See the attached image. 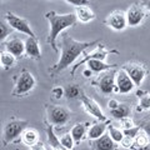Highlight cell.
Instances as JSON below:
<instances>
[{"label": "cell", "instance_id": "obj_15", "mask_svg": "<svg viewBox=\"0 0 150 150\" xmlns=\"http://www.w3.org/2000/svg\"><path fill=\"white\" fill-rule=\"evenodd\" d=\"M25 55L29 56L30 59L39 60L41 59V49L38 41V38L28 36L25 40Z\"/></svg>", "mask_w": 150, "mask_h": 150}, {"label": "cell", "instance_id": "obj_14", "mask_svg": "<svg viewBox=\"0 0 150 150\" xmlns=\"http://www.w3.org/2000/svg\"><path fill=\"white\" fill-rule=\"evenodd\" d=\"M91 150H118V144L112 140L109 134H104L95 140H90Z\"/></svg>", "mask_w": 150, "mask_h": 150}, {"label": "cell", "instance_id": "obj_38", "mask_svg": "<svg viewBox=\"0 0 150 150\" xmlns=\"http://www.w3.org/2000/svg\"><path fill=\"white\" fill-rule=\"evenodd\" d=\"M30 150H46V148H45L44 143H41V142H38L35 145H33V146L30 148Z\"/></svg>", "mask_w": 150, "mask_h": 150}, {"label": "cell", "instance_id": "obj_29", "mask_svg": "<svg viewBox=\"0 0 150 150\" xmlns=\"http://www.w3.org/2000/svg\"><path fill=\"white\" fill-rule=\"evenodd\" d=\"M59 139H60V144H62L67 150H73L74 149L75 142H74V139H73V137H71V134L70 133H67V134L62 135Z\"/></svg>", "mask_w": 150, "mask_h": 150}, {"label": "cell", "instance_id": "obj_18", "mask_svg": "<svg viewBox=\"0 0 150 150\" xmlns=\"http://www.w3.org/2000/svg\"><path fill=\"white\" fill-rule=\"evenodd\" d=\"M86 65H88V69H90L93 73H98V74L108 71V70H112L118 67L116 64H108L99 59H90L89 62H86Z\"/></svg>", "mask_w": 150, "mask_h": 150}, {"label": "cell", "instance_id": "obj_28", "mask_svg": "<svg viewBox=\"0 0 150 150\" xmlns=\"http://www.w3.org/2000/svg\"><path fill=\"white\" fill-rule=\"evenodd\" d=\"M13 30H14V29L8 24L6 21L0 20V43L5 40L9 35H11Z\"/></svg>", "mask_w": 150, "mask_h": 150}, {"label": "cell", "instance_id": "obj_26", "mask_svg": "<svg viewBox=\"0 0 150 150\" xmlns=\"http://www.w3.org/2000/svg\"><path fill=\"white\" fill-rule=\"evenodd\" d=\"M80 94H81V89L78 85H75V84H71V85H68L64 88V96L69 100L76 99V98L80 96Z\"/></svg>", "mask_w": 150, "mask_h": 150}, {"label": "cell", "instance_id": "obj_34", "mask_svg": "<svg viewBox=\"0 0 150 150\" xmlns=\"http://www.w3.org/2000/svg\"><path fill=\"white\" fill-rule=\"evenodd\" d=\"M68 4H71L74 6H83V5H89L90 1L89 0H64Z\"/></svg>", "mask_w": 150, "mask_h": 150}, {"label": "cell", "instance_id": "obj_11", "mask_svg": "<svg viewBox=\"0 0 150 150\" xmlns=\"http://www.w3.org/2000/svg\"><path fill=\"white\" fill-rule=\"evenodd\" d=\"M146 18V10L140 5V4H133L128 10H126V20L128 26H138L144 21Z\"/></svg>", "mask_w": 150, "mask_h": 150}, {"label": "cell", "instance_id": "obj_12", "mask_svg": "<svg viewBox=\"0 0 150 150\" xmlns=\"http://www.w3.org/2000/svg\"><path fill=\"white\" fill-rule=\"evenodd\" d=\"M115 74L116 71H109L103 74L98 79L96 86L103 95H110V94L115 93Z\"/></svg>", "mask_w": 150, "mask_h": 150}, {"label": "cell", "instance_id": "obj_10", "mask_svg": "<svg viewBox=\"0 0 150 150\" xmlns=\"http://www.w3.org/2000/svg\"><path fill=\"white\" fill-rule=\"evenodd\" d=\"M105 24L112 29L114 31H121L128 26V20H126V13L123 10H114L108 15Z\"/></svg>", "mask_w": 150, "mask_h": 150}, {"label": "cell", "instance_id": "obj_13", "mask_svg": "<svg viewBox=\"0 0 150 150\" xmlns=\"http://www.w3.org/2000/svg\"><path fill=\"white\" fill-rule=\"evenodd\" d=\"M84 59L81 60H79V62L76 63L73 67L71 69V75L75 74V71H76V69L80 67V65L83 64H86V62H89L90 59H99V60H103V62H105V59H106V56L109 55V50H108L104 45H98L95 49H94L90 54H85L84 53Z\"/></svg>", "mask_w": 150, "mask_h": 150}, {"label": "cell", "instance_id": "obj_6", "mask_svg": "<svg viewBox=\"0 0 150 150\" xmlns=\"http://www.w3.org/2000/svg\"><path fill=\"white\" fill-rule=\"evenodd\" d=\"M124 70L128 75L131 78V80L134 81L135 86H140L144 81V79L148 75V69L144 64L138 63V62H131V63H125L123 67Z\"/></svg>", "mask_w": 150, "mask_h": 150}, {"label": "cell", "instance_id": "obj_1", "mask_svg": "<svg viewBox=\"0 0 150 150\" xmlns=\"http://www.w3.org/2000/svg\"><path fill=\"white\" fill-rule=\"evenodd\" d=\"M100 44V40H94V41H79L73 39L70 35L68 34H63L62 36V55L59 58V62L56 63L53 68L49 69V73L53 75L59 74L60 71L68 69L69 67L76 62V59L80 55L85 53V50L91 48L93 45Z\"/></svg>", "mask_w": 150, "mask_h": 150}, {"label": "cell", "instance_id": "obj_19", "mask_svg": "<svg viewBox=\"0 0 150 150\" xmlns=\"http://www.w3.org/2000/svg\"><path fill=\"white\" fill-rule=\"evenodd\" d=\"M108 126H109V121H98V123H94L88 130L89 140H95L98 138H100L101 135H104L105 131L108 130Z\"/></svg>", "mask_w": 150, "mask_h": 150}, {"label": "cell", "instance_id": "obj_16", "mask_svg": "<svg viewBox=\"0 0 150 150\" xmlns=\"http://www.w3.org/2000/svg\"><path fill=\"white\" fill-rule=\"evenodd\" d=\"M5 50L13 54L15 58H21L25 54V41H23L20 38H11L5 44Z\"/></svg>", "mask_w": 150, "mask_h": 150}, {"label": "cell", "instance_id": "obj_20", "mask_svg": "<svg viewBox=\"0 0 150 150\" xmlns=\"http://www.w3.org/2000/svg\"><path fill=\"white\" fill-rule=\"evenodd\" d=\"M75 16H76L78 21L83 23V24H88L95 19V14L88 5H83L75 8Z\"/></svg>", "mask_w": 150, "mask_h": 150}, {"label": "cell", "instance_id": "obj_4", "mask_svg": "<svg viewBox=\"0 0 150 150\" xmlns=\"http://www.w3.org/2000/svg\"><path fill=\"white\" fill-rule=\"evenodd\" d=\"M46 121L53 126H64L71 120V111L65 106L46 105Z\"/></svg>", "mask_w": 150, "mask_h": 150}, {"label": "cell", "instance_id": "obj_37", "mask_svg": "<svg viewBox=\"0 0 150 150\" xmlns=\"http://www.w3.org/2000/svg\"><path fill=\"white\" fill-rule=\"evenodd\" d=\"M119 100H116V99H110L109 101H108V108H109L110 110H112V109H115V108H118L119 106Z\"/></svg>", "mask_w": 150, "mask_h": 150}, {"label": "cell", "instance_id": "obj_41", "mask_svg": "<svg viewBox=\"0 0 150 150\" xmlns=\"http://www.w3.org/2000/svg\"><path fill=\"white\" fill-rule=\"evenodd\" d=\"M131 150H150V143H149V144H146V145H144V146L134 148V149H131Z\"/></svg>", "mask_w": 150, "mask_h": 150}, {"label": "cell", "instance_id": "obj_17", "mask_svg": "<svg viewBox=\"0 0 150 150\" xmlns=\"http://www.w3.org/2000/svg\"><path fill=\"white\" fill-rule=\"evenodd\" d=\"M90 128V124L88 123V121H84V123H78L75 124L71 130H70V134H71V137L75 142V145L76 144H80L84 138H85V135H88V130Z\"/></svg>", "mask_w": 150, "mask_h": 150}, {"label": "cell", "instance_id": "obj_30", "mask_svg": "<svg viewBox=\"0 0 150 150\" xmlns=\"http://www.w3.org/2000/svg\"><path fill=\"white\" fill-rule=\"evenodd\" d=\"M143 110H150V94L145 93L139 98V105H138V111Z\"/></svg>", "mask_w": 150, "mask_h": 150}, {"label": "cell", "instance_id": "obj_24", "mask_svg": "<svg viewBox=\"0 0 150 150\" xmlns=\"http://www.w3.org/2000/svg\"><path fill=\"white\" fill-rule=\"evenodd\" d=\"M46 135H48V142H49V145L51 149H58V148L63 146V145L60 144V139L58 138V135H55L53 125L48 124V126H46Z\"/></svg>", "mask_w": 150, "mask_h": 150}, {"label": "cell", "instance_id": "obj_32", "mask_svg": "<svg viewBox=\"0 0 150 150\" xmlns=\"http://www.w3.org/2000/svg\"><path fill=\"white\" fill-rule=\"evenodd\" d=\"M51 95L55 100H60L62 98H64V88L62 86H54L51 89Z\"/></svg>", "mask_w": 150, "mask_h": 150}, {"label": "cell", "instance_id": "obj_35", "mask_svg": "<svg viewBox=\"0 0 150 150\" xmlns=\"http://www.w3.org/2000/svg\"><path fill=\"white\" fill-rule=\"evenodd\" d=\"M133 142H134V139H131V138H129V137H125V135H124V139L121 140L120 145H121L123 148L131 149V146H133Z\"/></svg>", "mask_w": 150, "mask_h": 150}, {"label": "cell", "instance_id": "obj_5", "mask_svg": "<svg viewBox=\"0 0 150 150\" xmlns=\"http://www.w3.org/2000/svg\"><path fill=\"white\" fill-rule=\"evenodd\" d=\"M36 86V80L30 71L28 70H23V71L15 78V84H14V90H13V96L20 98L28 95L30 91L34 90Z\"/></svg>", "mask_w": 150, "mask_h": 150}, {"label": "cell", "instance_id": "obj_22", "mask_svg": "<svg viewBox=\"0 0 150 150\" xmlns=\"http://www.w3.org/2000/svg\"><path fill=\"white\" fill-rule=\"evenodd\" d=\"M16 64V58L13 54H10L9 51H0V65L3 69L10 70L11 68L15 67Z\"/></svg>", "mask_w": 150, "mask_h": 150}, {"label": "cell", "instance_id": "obj_7", "mask_svg": "<svg viewBox=\"0 0 150 150\" xmlns=\"http://www.w3.org/2000/svg\"><path fill=\"white\" fill-rule=\"evenodd\" d=\"M5 20H6V23L13 28L14 30L21 33V34H25V35H28V36L36 38L34 30L31 29L30 23L26 19L18 16V15H15L14 13H6Z\"/></svg>", "mask_w": 150, "mask_h": 150}, {"label": "cell", "instance_id": "obj_42", "mask_svg": "<svg viewBox=\"0 0 150 150\" xmlns=\"http://www.w3.org/2000/svg\"><path fill=\"white\" fill-rule=\"evenodd\" d=\"M51 150H67V149H65V148H58V149H51Z\"/></svg>", "mask_w": 150, "mask_h": 150}, {"label": "cell", "instance_id": "obj_40", "mask_svg": "<svg viewBox=\"0 0 150 150\" xmlns=\"http://www.w3.org/2000/svg\"><path fill=\"white\" fill-rule=\"evenodd\" d=\"M83 75H84L85 78H90L91 75H93V71H91L90 69H88V68H86L85 70H83Z\"/></svg>", "mask_w": 150, "mask_h": 150}, {"label": "cell", "instance_id": "obj_9", "mask_svg": "<svg viewBox=\"0 0 150 150\" xmlns=\"http://www.w3.org/2000/svg\"><path fill=\"white\" fill-rule=\"evenodd\" d=\"M135 84L131 80V78L128 75L123 68L116 70L115 74V93L118 94H129L134 90Z\"/></svg>", "mask_w": 150, "mask_h": 150}, {"label": "cell", "instance_id": "obj_27", "mask_svg": "<svg viewBox=\"0 0 150 150\" xmlns=\"http://www.w3.org/2000/svg\"><path fill=\"white\" fill-rule=\"evenodd\" d=\"M108 134H109V137L114 140L116 144H120L121 140L124 139V133L123 130L120 128H116L114 125H109L108 126Z\"/></svg>", "mask_w": 150, "mask_h": 150}, {"label": "cell", "instance_id": "obj_21", "mask_svg": "<svg viewBox=\"0 0 150 150\" xmlns=\"http://www.w3.org/2000/svg\"><path fill=\"white\" fill-rule=\"evenodd\" d=\"M20 138H21V143L24 145H26V146H29V148H31L33 145H35L38 142H40L39 140V133H38V130L34 129V128H26L21 133Z\"/></svg>", "mask_w": 150, "mask_h": 150}, {"label": "cell", "instance_id": "obj_23", "mask_svg": "<svg viewBox=\"0 0 150 150\" xmlns=\"http://www.w3.org/2000/svg\"><path fill=\"white\" fill-rule=\"evenodd\" d=\"M131 114V109L128 104H124V103H120L118 108H115V109L110 110V115L112 116L114 119H124V118H128L130 116Z\"/></svg>", "mask_w": 150, "mask_h": 150}, {"label": "cell", "instance_id": "obj_36", "mask_svg": "<svg viewBox=\"0 0 150 150\" xmlns=\"http://www.w3.org/2000/svg\"><path fill=\"white\" fill-rule=\"evenodd\" d=\"M139 126H140V129L144 130L145 133L149 135V138H150V119L144 120V121H143V124H142V125H139Z\"/></svg>", "mask_w": 150, "mask_h": 150}, {"label": "cell", "instance_id": "obj_2", "mask_svg": "<svg viewBox=\"0 0 150 150\" xmlns=\"http://www.w3.org/2000/svg\"><path fill=\"white\" fill-rule=\"evenodd\" d=\"M45 18L49 21V36L46 41L48 44L53 48L54 51L58 53L59 48L56 46V39L59 38V35L62 34L64 30L73 28L78 23V19L75 16V14H58L54 10H50L48 13H45Z\"/></svg>", "mask_w": 150, "mask_h": 150}, {"label": "cell", "instance_id": "obj_25", "mask_svg": "<svg viewBox=\"0 0 150 150\" xmlns=\"http://www.w3.org/2000/svg\"><path fill=\"white\" fill-rule=\"evenodd\" d=\"M150 143V138L149 135L145 133L144 130L140 129V131L138 133V135L134 138V142H133V146H131V149L134 148H140V146H144V145H146Z\"/></svg>", "mask_w": 150, "mask_h": 150}, {"label": "cell", "instance_id": "obj_33", "mask_svg": "<svg viewBox=\"0 0 150 150\" xmlns=\"http://www.w3.org/2000/svg\"><path fill=\"white\" fill-rule=\"evenodd\" d=\"M139 131H140V126H133V128H130V129L123 130V133H124L125 137H129V138H131V139H134V138L138 135Z\"/></svg>", "mask_w": 150, "mask_h": 150}, {"label": "cell", "instance_id": "obj_8", "mask_svg": "<svg viewBox=\"0 0 150 150\" xmlns=\"http://www.w3.org/2000/svg\"><path fill=\"white\" fill-rule=\"evenodd\" d=\"M80 101H81V105L83 108L85 109V111L88 112V114H90L91 116H94L95 119H98L99 121H108V118H106V115L104 114V111H103L101 109V106L98 104V103L91 99V98H89L85 93H83L80 94Z\"/></svg>", "mask_w": 150, "mask_h": 150}, {"label": "cell", "instance_id": "obj_39", "mask_svg": "<svg viewBox=\"0 0 150 150\" xmlns=\"http://www.w3.org/2000/svg\"><path fill=\"white\" fill-rule=\"evenodd\" d=\"M140 5H142L146 11L150 13V0H140Z\"/></svg>", "mask_w": 150, "mask_h": 150}, {"label": "cell", "instance_id": "obj_31", "mask_svg": "<svg viewBox=\"0 0 150 150\" xmlns=\"http://www.w3.org/2000/svg\"><path fill=\"white\" fill-rule=\"evenodd\" d=\"M119 123H120V129L121 130L130 129V128H133V126H135L134 121H133V119H131L130 116H128V118H124V119H120Z\"/></svg>", "mask_w": 150, "mask_h": 150}, {"label": "cell", "instance_id": "obj_3", "mask_svg": "<svg viewBox=\"0 0 150 150\" xmlns=\"http://www.w3.org/2000/svg\"><path fill=\"white\" fill-rule=\"evenodd\" d=\"M28 120H23V119H16L14 118L11 120H9L8 123L4 125L3 129V135H1V142L3 145L6 146L8 144H10L13 142L20 137L21 133L28 128Z\"/></svg>", "mask_w": 150, "mask_h": 150}]
</instances>
